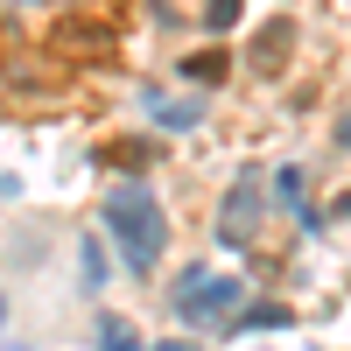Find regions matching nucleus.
<instances>
[{
	"instance_id": "obj_3",
	"label": "nucleus",
	"mask_w": 351,
	"mask_h": 351,
	"mask_svg": "<svg viewBox=\"0 0 351 351\" xmlns=\"http://www.w3.org/2000/svg\"><path fill=\"white\" fill-rule=\"evenodd\" d=\"M253 232H260V183H253V176H239V183L225 190L218 239H225V246H253Z\"/></svg>"
},
{
	"instance_id": "obj_12",
	"label": "nucleus",
	"mask_w": 351,
	"mask_h": 351,
	"mask_svg": "<svg viewBox=\"0 0 351 351\" xmlns=\"http://www.w3.org/2000/svg\"><path fill=\"white\" fill-rule=\"evenodd\" d=\"M0 316H8V302H0Z\"/></svg>"
},
{
	"instance_id": "obj_1",
	"label": "nucleus",
	"mask_w": 351,
	"mask_h": 351,
	"mask_svg": "<svg viewBox=\"0 0 351 351\" xmlns=\"http://www.w3.org/2000/svg\"><path fill=\"white\" fill-rule=\"evenodd\" d=\"M106 225H112V239H120L127 253V267L134 274H148L155 260H162V239H169V225H162V204L148 183H120L106 197Z\"/></svg>"
},
{
	"instance_id": "obj_10",
	"label": "nucleus",
	"mask_w": 351,
	"mask_h": 351,
	"mask_svg": "<svg viewBox=\"0 0 351 351\" xmlns=\"http://www.w3.org/2000/svg\"><path fill=\"white\" fill-rule=\"evenodd\" d=\"M155 112H162V127H197V106H162L155 99Z\"/></svg>"
},
{
	"instance_id": "obj_11",
	"label": "nucleus",
	"mask_w": 351,
	"mask_h": 351,
	"mask_svg": "<svg viewBox=\"0 0 351 351\" xmlns=\"http://www.w3.org/2000/svg\"><path fill=\"white\" fill-rule=\"evenodd\" d=\"M148 351H197V344H148Z\"/></svg>"
},
{
	"instance_id": "obj_5",
	"label": "nucleus",
	"mask_w": 351,
	"mask_h": 351,
	"mask_svg": "<svg viewBox=\"0 0 351 351\" xmlns=\"http://www.w3.org/2000/svg\"><path fill=\"white\" fill-rule=\"evenodd\" d=\"M288 324H295V316H288L281 302H253V309L232 316V330H288Z\"/></svg>"
},
{
	"instance_id": "obj_9",
	"label": "nucleus",
	"mask_w": 351,
	"mask_h": 351,
	"mask_svg": "<svg viewBox=\"0 0 351 351\" xmlns=\"http://www.w3.org/2000/svg\"><path fill=\"white\" fill-rule=\"evenodd\" d=\"M232 21H239V0H211V8H204V28H211V36H225Z\"/></svg>"
},
{
	"instance_id": "obj_7",
	"label": "nucleus",
	"mask_w": 351,
	"mask_h": 351,
	"mask_svg": "<svg viewBox=\"0 0 351 351\" xmlns=\"http://www.w3.org/2000/svg\"><path fill=\"white\" fill-rule=\"evenodd\" d=\"M99 351H148V344H141L120 316H106V324H99Z\"/></svg>"
},
{
	"instance_id": "obj_8",
	"label": "nucleus",
	"mask_w": 351,
	"mask_h": 351,
	"mask_svg": "<svg viewBox=\"0 0 351 351\" xmlns=\"http://www.w3.org/2000/svg\"><path fill=\"white\" fill-rule=\"evenodd\" d=\"M183 77H190V84H218V77H225V56H218V49L190 56V64H183Z\"/></svg>"
},
{
	"instance_id": "obj_2",
	"label": "nucleus",
	"mask_w": 351,
	"mask_h": 351,
	"mask_svg": "<svg viewBox=\"0 0 351 351\" xmlns=\"http://www.w3.org/2000/svg\"><path fill=\"white\" fill-rule=\"evenodd\" d=\"M239 295H246V281L190 267L183 281H176V316H183V324H225V316L239 309Z\"/></svg>"
},
{
	"instance_id": "obj_4",
	"label": "nucleus",
	"mask_w": 351,
	"mask_h": 351,
	"mask_svg": "<svg viewBox=\"0 0 351 351\" xmlns=\"http://www.w3.org/2000/svg\"><path fill=\"white\" fill-rule=\"evenodd\" d=\"M288 49H295V21L274 14V21L253 36V71H281V56H288Z\"/></svg>"
},
{
	"instance_id": "obj_6",
	"label": "nucleus",
	"mask_w": 351,
	"mask_h": 351,
	"mask_svg": "<svg viewBox=\"0 0 351 351\" xmlns=\"http://www.w3.org/2000/svg\"><path fill=\"white\" fill-rule=\"evenodd\" d=\"M77 274H84V288H99V281H106V253H99V239H92V232L77 239Z\"/></svg>"
}]
</instances>
